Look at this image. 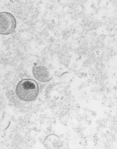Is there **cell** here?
Returning a JSON list of instances; mask_svg holds the SVG:
<instances>
[{"label":"cell","instance_id":"1","mask_svg":"<svg viewBox=\"0 0 117 149\" xmlns=\"http://www.w3.org/2000/svg\"><path fill=\"white\" fill-rule=\"evenodd\" d=\"M15 92L17 96L20 100L30 102L35 100L38 96L39 86L34 80L23 79L17 85Z\"/></svg>","mask_w":117,"mask_h":149},{"label":"cell","instance_id":"2","mask_svg":"<svg viewBox=\"0 0 117 149\" xmlns=\"http://www.w3.org/2000/svg\"><path fill=\"white\" fill-rule=\"evenodd\" d=\"M17 26L14 16L9 12L0 13V34L7 35L13 33Z\"/></svg>","mask_w":117,"mask_h":149},{"label":"cell","instance_id":"3","mask_svg":"<svg viewBox=\"0 0 117 149\" xmlns=\"http://www.w3.org/2000/svg\"><path fill=\"white\" fill-rule=\"evenodd\" d=\"M32 72L36 79L40 82H46L51 79L48 70L44 66L35 65L33 68Z\"/></svg>","mask_w":117,"mask_h":149}]
</instances>
